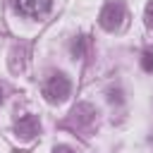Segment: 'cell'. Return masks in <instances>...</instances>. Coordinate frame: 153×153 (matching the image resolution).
I'll return each instance as SVG.
<instances>
[{
    "instance_id": "obj_7",
    "label": "cell",
    "mask_w": 153,
    "mask_h": 153,
    "mask_svg": "<svg viewBox=\"0 0 153 153\" xmlns=\"http://www.w3.org/2000/svg\"><path fill=\"white\" fill-rule=\"evenodd\" d=\"M141 67H143L146 72H153V53H143V57H141Z\"/></svg>"
},
{
    "instance_id": "obj_9",
    "label": "cell",
    "mask_w": 153,
    "mask_h": 153,
    "mask_svg": "<svg viewBox=\"0 0 153 153\" xmlns=\"http://www.w3.org/2000/svg\"><path fill=\"white\" fill-rule=\"evenodd\" d=\"M53 153H74V151H72L69 146H55V148H53Z\"/></svg>"
},
{
    "instance_id": "obj_3",
    "label": "cell",
    "mask_w": 153,
    "mask_h": 153,
    "mask_svg": "<svg viewBox=\"0 0 153 153\" xmlns=\"http://www.w3.org/2000/svg\"><path fill=\"white\" fill-rule=\"evenodd\" d=\"M12 7L24 14V17H31V19H38L43 14L50 12L53 7V0H12Z\"/></svg>"
},
{
    "instance_id": "obj_1",
    "label": "cell",
    "mask_w": 153,
    "mask_h": 153,
    "mask_svg": "<svg viewBox=\"0 0 153 153\" xmlns=\"http://www.w3.org/2000/svg\"><path fill=\"white\" fill-rule=\"evenodd\" d=\"M124 17H127L124 2H122V0H108V2L103 5L100 14H98V22H100V26H103L105 31H115V29L122 26Z\"/></svg>"
},
{
    "instance_id": "obj_10",
    "label": "cell",
    "mask_w": 153,
    "mask_h": 153,
    "mask_svg": "<svg viewBox=\"0 0 153 153\" xmlns=\"http://www.w3.org/2000/svg\"><path fill=\"white\" fill-rule=\"evenodd\" d=\"M0 103H2V86H0Z\"/></svg>"
},
{
    "instance_id": "obj_8",
    "label": "cell",
    "mask_w": 153,
    "mask_h": 153,
    "mask_svg": "<svg viewBox=\"0 0 153 153\" xmlns=\"http://www.w3.org/2000/svg\"><path fill=\"white\" fill-rule=\"evenodd\" d=\"M143 17H146V24H148V26L153 29V0H151V2L146 5V14H143Z\"/></svg>"
},
{
    "instance_id": "obj_2",
    "label": "cell",
    "mask_w": 153,
    "mask_h": 153,
    "mask_svg": "<svg viewBox=\"0 0 153 153\" xmlns=\"http://www.w3.org/2000/svg\"><path fill=\"white\" fill-rule=\"evenodd\" d=\"M69 91H72V84L65 74H53L43 86V96L48 103H62L69 96Z\"/></svg>"
},
{
    "instance_id": "obj_6",
    "label": "cell",
    "mask_w": 153,
    "mask_h": 153,
    "mask_svg": "<svg viewBox=\"0 0 153 153\" xmlns=\"http://www.w3.org/2000/svg\"><path fill=\"white\" fill-rule=\"evenodd\" d=\"M84 48H86V36H81V38L72 45V53H74L76 57H81V55H84Z\"/></svg>"
},
{
    "instance_id": "obj_5",
    "label": "cell",
    "mask_w": 153,
    "mask_h": 153,
    "mask_svg": "<svg viewBox=\"0 0 153 153\" xmlns=\"http://www.w3.org/2000/svg\"><path fill=\"white\" fill-rule=\"evenodd\" d=\"M72 117L79 122V124H91L93 120H96V110L91 108V105H86V103H81V105H76L74 110H72Z\"/></svg>"
},
{
    "instance_id": "obj_4",
    "label": "cell",
    "mask_w": 153,
    "mask_h": 153,
    "mask_svg": "<svg viewBox=\"0 0 153 153\" xmlns=\"http://www.w3.org/2000/svg\"><path fill=\"white\" fill-rule=\"evenodd\" d=\"M14 131H17V136H19L22 141H31V139L41 131V122H38L36 115H24V117L17 120Z\"/></svg>"
}]
</instances>
